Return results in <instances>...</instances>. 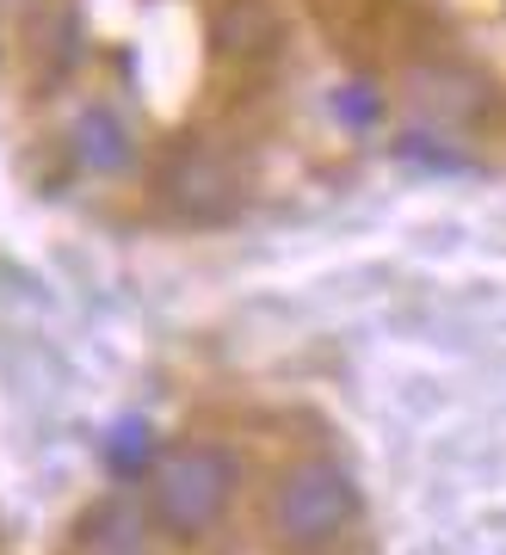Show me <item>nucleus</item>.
Here are the masks:
<instances>
[{"mask_svg":"<svg viewBox=\"0 0 506 555\" xmlns=\"http://www.w3.org/2000/svg\"><path fill=\"white\" fill-rule=\"evenodd\" d=\"M408 87H414V112H432V118L464 124L482 112V80H469L464 68H420Z\"/></svg>","mask_w":506,"mask_h":555,"instance_id":"4","label":"nucleus"},{"mask_svg":"<svg viewBox=\"0 0 506 555\" xmlns=\"http://www.w3.org/2000/svg\"><path fill=\"white\" fill-rule=\"evenodd\" d=\"M68 149L99 179L130 173V160H137V137H130V124L117 118L112 105H80L75 124H68Z\"/></svg>","mask_w":506,"mask_h":555,"instance_id":"3","label":"nucleus"},{"mask_svg":"<svg viewBox=\"0 0 506 555\" xmlns=\"http://www.w3.org/2000/svg\"><path fill=\"white\" fill-rule=\"evenodd\" d=\"M87 531H105V537H93V550L99 555H137L142 550V518L124 506V500H112V506H99L93 518H87Z\"/></svg>","mask_w":506,"mask_h":555,"instance_id":"6","label":"nucleus"},{"mask_svg":"<svg viewBox=\"0 0 506 555\" xmlns=\"http://www.w3.org/2000/svg\"><path fill=\"white\" fill-rule=\"evenodd\" d=\"M266 525L284 555H328L358 525V481L333 456H296L266 500Z\"/></svg>","mask_w":506,"mask_h":555,"instance_id":"1","label":"nucleus"},{"mask_svg":"<svg viewBox=\"0 0 506 555\" xmlns=\"http://www.w3.org/2000/svg\"><path fill=\"white\" fill-rule=\"evenodd\" d=\"M235 481H241V469L223 444H174L149 463V518L179 543H198L204 531L223 525Z\"/></svg>","mask_w":506,"mask_h":555,"instance_id":"2","label":"nucleus"},{"mask_svg":"<svg viewBox=\"0 0 506 555\" xmlns=\"http://www.w3.org/2000/svg\"><path fill=\"white\" fill-rule=\"evenodd\" d=\"M229 192H235V179L223 173V160H211V155H186V160H179L174 198L186 204L192 217H223Z\"/></svg>","mask_w":506,"mask_h":555,"instance_id":"5","label":"nucleus"}]
</instances>
